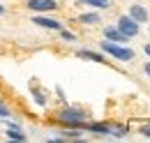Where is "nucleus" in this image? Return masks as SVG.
<instances>
[{"instance_id":"ddd939ff","label":"nucleus","mask_w":150,"mask_h":143,"mask_svg":"<svg viewBox=\"0 0 150 143\" xmlns=\"http://www.w3.org/2000/svg\"><path fill=\"white\" fill-rule=\"evenodd\" d=\"M60 35H62V39H67V42H74V35L67 33V30H62V28H60Z\"/></svg>"},{"instance_id":"20e7f679","label":"nucleus","mask_w":150,"mask_h":143,"mask_svg":"<svg viewBox=\"0 0 150 143\" xmlns=\"http://www.w3.org/2000/svg\"><path fill=\"white\" fill-rule=\"evenodd\" d=\"M28 9L33 12H51V9H58L56 0H28Z\"/></svg>"},{"instance_id":"2eb2a0df","label":"nucleus","mask_w":150,"mask_h":143,"mask_svg":"<svg viewBox=\"0 0 150 143\" xmlns=\"http://www.w3.org/2000/svg\"><path fill=\"white\" fill-rule=\"evenodd\" d=\"M7 115H9V111H7V108L0 104V118H7Z\"/></svg>"},{"instance_id":"423d86ee","label":"nucleus","mask_w":150,"mask_h":143,"mask_svg":"<svg viewBox=\"0 0 150 143\" xmlns=\"http://www.w3.org/2000/svg\"><path fill=\"white\" fill-rule=\"evenodd\" d=\"M129 16L134 18L136 23H146V21H148V12H146L143 5H132L129 7Z\"/></svg>"},{"instance_id":"1a4fd4ad","label":"nucleus","mask_w":150,"mask_h":143,"mask_svg":"<svg viewBox=\"0 0 150 143\" xmlns=\"http://www.w3.org/2000/svg\"><path fill=\"white\" fill-rule=\"evenodd\" d=\"M7 136H9V141H25V136L19 132V127H16V125H9V129H7Z\"/></svg>"},{"instance_id":"9b49d317","label":"nucleus","mask_w":150,"mask_h":143,"mask_svg":"<svg viewBox=\"0 0 150 143\" xmlns=\"http://www.w3.org/2000/svg\"><path fill=\"white\" fill-rule=\"evenodd\" d=\"M81 23H99V16H97V14H83V16H81Z\"/></svg>"},{"instance_id":"f3484780","label":"nucleus","mask_w":150,"mask_h":143,"mask_svg":"<svg viewBox=\"0 0 150 143\" xmlns=\"http://www.w3.org/2000/svg\"><path fill=\"white\" fill-rule=\"evenodd\" d=\"M146 53H148V55H150V44H146Z\"/></svg>"},{"instance_id":"f8f14e48","label":"nucleus","mask_w":150,"mask_h":143,"mask_svg":"<svg viewBox=\"0 0 150 143\" xmlns=\"http://www.w3.org/2000/svg\"><path fill=\"white\" fill-rule=\"evenodd\" d=\"M90 129H93V132H99V134H109V127L99 125V122H97V125H90Z\"/></svg>"},{"instance_id":"39448f33","label":"nucleus","mask_w":150,"mask_h":143,"mask_svg":"<svg viewBox=\"0 0 150 143\" xmlns=\"http://www.w3.org/2000/svg\"><path fill=\"white\" fill-rule=\"evenodd\" d=\"M33 23H35V25H42V28H49V30H60V28H62L60 21H56V18H46V16H35V18H33Z\"/></svg>"},{"instance_id":"f03ea898","label":"nucleus","mask_w":150,"mask_h":143,"mask_svg":"<svg viewBox=\"0 0 150 143\" xmlns=\"http://www.w3.org/2000/svg\"><path fill=\"white\" fill-rule=\"evenodd\" d=\"M58 120L65 125H76V127H86V113L79 108H65L58 113Z\"/></svg>"},{"instance_id":"dca6fc26","label":"nucleus","mask_w":150,"mask_h":143,"mask_svg":"<svg viewBox=\"0 0 150 143\" xmlns=\"http://www.w3.org/2000/svg\"><path fill=\"white\" fill-rule=\"evenodd\" d=\"M143 69H146V74L150 76V62H146V65H143Z\"/></svg>"},{"instance_id":"6e6552de","label":"nucleus","mask_w":150,"mask_h":143,"mask_svg":"<svg viewBox=\"0 0 150 143\" xmlns=\"http://www.w3.org/2000/svg\"><path fill=\"white\" fill-rule=\"evenodd\" d=\"M76 55H79V58H86V60H95V62H104V58L99 53H93V51H83V49H81V51H76Z\"/></svg>"},{"instance_id":"0eeeda50","label":"nucleus","mask_w":150,"mask_h":143,"mask_svg":"<svg viewBox=\"0 0 150 143\" xmlns=\"http://www.w3.org/2000/svg\"><path fill=\"white\" fill-rule=\"evenodd\" d=\"M104 37H106V39H111V42H120V44H122L125 39H129V37H125L120 30H118V28H113V25L104 28Z\"/></svg>"},{"instance_id":"f257e3e1","label":"nucleus","mask_w":150,"mask_h":143,"mask_svg":"<svg viewBox=\"0 0 150 143\" xmlns=\"http://www.w3.org/2000/svg\"><path fill=\"white\" fill-rule=\"evenodd\" d=\"M102 49L106 51V53H111L113 58H118V60H132L134 58V51L132 49H127V46H122L120 42H111V39H104L102 42Z\"/></svg>"},{"instance_id":"7ed1b4c3","label":"nucleus","mask_w":150,"mask_h":143,"mask_svg":"<svg viewBox=\"0 0 150 143\" xmlns=\"http://www.w3.org/2000/svg\"><path fill=\"white\" fill-rule=\"evenodd\" d=\"M139 25H141V23H136L132 16H120L118 18V30L125 37H136L139 35Z\"/></svg>"},{"instance_id":"9d476101","label":"nucleus","mask_w":150,"mask_h":143,"mask_svg":"<svg viewBox=\"0 0 150 143\" xmlns=\"http://www.w3.org/2000/svg\"><path fill=\"white\" fill-rule=\"evenodd\" d=\"M88 7H99V9H109V0H81Z\"/></svg>"},{"instance_id":"4468645a","label":"nucleus","mask_w":150,"mask_h":143,"mask_svg":"<svg viewBox=\"0 0 150 143\" xmlns=\"http://www.w3.org/2000/svg\"><path fill=\"white\" fill-rule=\"evenodd\" d=\"M141 134H143V136H150V125H143V127H141Z\"/></svg>"},{"instance_id":"a211bd4d","label":"nucleus","mask_w":150,"mask_h":143,"mask_svg":"<svg viewBox=\"0 0 150 143\" xmlns=\"http://www.w3.org/2000/svg\"><path fill=\"white\" fill-rule=\"evenodd\" d=\"M2 14H5V7H2V5H0V16H2Z\"/></svg>"}]
</instances>
